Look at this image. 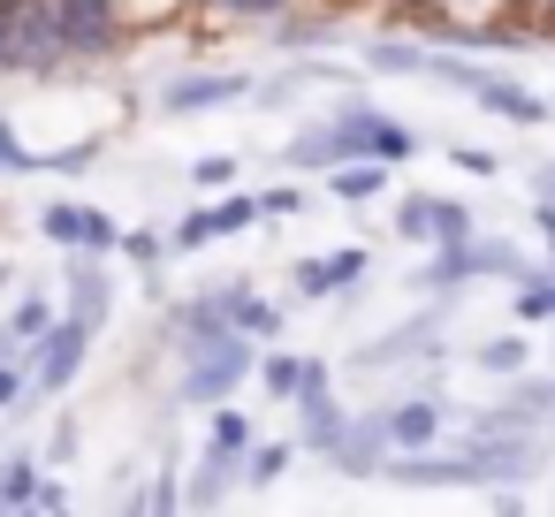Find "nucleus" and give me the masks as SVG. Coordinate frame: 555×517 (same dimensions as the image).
Returning a JSON list of instances; mask_svg holds the SVG:
<instances>
[{"label": "nucleus", "mask_w": 555, "mask_h": 517, "mask_svg": "<svg viewBox=\"0 0 555 517\" xmlns=\"http://www.w3.org/2000/svg\"><path fill=\"white\" fill-rule=\"evenodd\" d=\"M479 365H487V373H517V365H525V342H517V335H502V342H487V350H479Z\"/></svg>", "instance_id": "nucleus-24"}, {"label": "nucleus", "mask_w": 555, "mask_h": 517, "mask_svg": "<svg viewBox=\"0 0 555 517\" xmlns=\"http://www.w3.org/2000/svg\"><path fill=\"white\" fill-rule=\"evenodd\" d=\"M426 77L472 92V100H479L487 115H502V122H547V100H540V92H525V85H509V77H494V69H472V62H456V54H426Z\"/></svg>", "instance_id": "nucleus-2"}, {"label": "nucleus", "mask_w": 555, "mask_h": 517, "mask_svg": "<svg viewBox=\"0 0 555 517\" xmlns=\"http://www.w3.org/2000/svg\"><path fill=\"white\" fill-rule=\"evenodd\" d=\"M456 168H472V176H494L502 160H494V153H472V145H464V153H456Z\"/></svg>", "instance_id": "nucleus-29"}, {"label": "nucleus", "mask_w": 555, "mask_h": 517, "mask_svg": "<svg viewBox=\"0 0 555 517\" xmlns=\"http://www.w3.org/2000/svg\"><path fill=\"white\" fill-rule=\"evenodd\" d=\"M31 487H39V471H31V464H9V471H0V509L31 502Z\"/></svg>", "instance_id": "nucleus-23"}, {"label": "nucleus", "mask_w": 555, "mask_h": 517, "mask_svg": "<svg viewBox=\"0 0 555 517\" xmlns=\"http://www.w3.org/2000/svg\"><path fill=\"white\" fill-rule=\"evenodd\" d=\"M343 153L403 160V153H411V130H396V122H380V115H343V122H327V130H312V138L289 145L297 168H327V160H343Z\"/></svg>", "instance_id": "nucleus-1"}, {"label": "nucleus", "mask_w": 555, "mask_h": 517, "mask_svg": "<svg viewBox=\"0 0 555 517\" xmlns=\"http://www.w3.org/2000/svg\"><path fill=\"white\" fill-rule=\"evenodd\" d=\"M380 441H388V434H380V418H358V426H343V434H335V449H327V456H335L343 471H373Z\"/></svg>", "instance_id": "nucleus-13"}, {"label": "nucleus", "mask_w": 555, "mask_h": 517, "mask_svg": "<svg viewBox=\"0 0 555 517\" xmlns=\"http://www.w3.org/2000/svg\"><path fill=\"white\" fill-rule=\"evenodd\" d=\"M259 221V198H229V206H206V214H191V221H176V251H198V244H214V236H229V229H251Z\"/></svg>", "instance_id": "nucleus-9"}, {"label": "nucleus", "mask_w": 555, "mask_h": 517, "mask_svg": "<svg viewBox=\"0 0 555 517\" xmlns=\"http://www.w3.org/2000/svg\"><path fill=\"white\" fill-rule=\"evenodd\" d=\"M403 236L411 244H464L472 236V214L456 206V198H403Z\"/></svg>", "instance_id": "nucleus-4"}, {"label": "nucleus", "mask_w": 555, "mask_h": 517, "mask_svg": "<svg viewBox=\"0 0 555 517\" xmlns=\"http://www.w3.org/2000/svg\"><path fill=\"white\" fill-rule=\"evenodd\" d=\"M85 342H92V320H62V327H47L39 335V388H69L77 380V365H85Z\"/></svg>", "instance_id": "nucleus-6"}, {"label": "nucleus", "mask_w": 555, "mask_h": 517, "mask_svg": "<svg viewBox=\"0 0 555 517\" xmlns=\"http://www.w3.org/2000/svg\"><path fill=\"white\" fill-rule=\"evenodd\" d=\"M16 388H24V373H16L9 358H0V403H16Z\"/></svg>", "instance_id": "nucleus-30"}, {"label": "nucleus", "mask_w": 555, "mask_h": 517, "mask_svg": "<svg viewBox=\"0 0 555 517\" xmlns=\"http://www.w3.org/2000/svg\"><path fill=\"white\" fill-rule=\"evenodd\" d=\"M365 274V251H327V259H305L297 267V289L305 297H327V289H343V282H358Z\"/></svg>", "instance_id": "nucleus-11"}, {"label": "nucleus", "mask_w": 555, "mask_h": 517, "mask_svg": "<svg viewBox=\"0 0 555 517\" xmlns=\"http://www.w3.org/2000/svg\"><path fill=\"white\" fill-rule=\"evenodd\" d=\"M39 229H47L54 244H69V251H115V244H122V229H115L107 214H92V206H47Z\"/></svg>", "instance_id": "nucleus-5"}, {"label": "nucleus", "mask_w": 555, "mask_h": 517, "mask_svg": "<svg viewBox=\"0 0 555 517\" xmlns=\"http://www.w3.org/2000/svg\"><path fill=\"white\" fill-rule=\"evenodd\" d=\"M517 312H525V320H555V274H532V282L517 289Z\"/></svg>", "instance_id": "nucleus-19"}, {"label": "nucleus", "mask_w": 555, "mask_h": 517, "mask_svg": "<svg viewBox=\"0 0 555 517\" xmlns=\"http://www.w3.org/2000/svg\"><path fill=\"white\" fill-rule=\"evenodd\" d=\"M244 449H251V418H244V411H221V418H214V449H206V456H214V464H236Z\"/></svg>", "instance_id": "nucleus-16"}, {"label": "nucleus", "mask_w": 555, "mask_h": 517, "mask_svg": "<svg viewBox=\"0 0 555 517\" xmlns=\"http://www.w3.org/2000/svg\"><path fill=\"white\" fill-rule=\"evenodd\" d=\"M380 434H388L396 449H426V441L441 434V403H426V396H418V403H396V411L380 418Z\"/></svg>", "instance_id": "nucleus-10"}, {"label": "nucleus", "mask_w": 555, "mask_h": 517, "mask_svg": "<svg viewBox=\"0 0 555 517\" xmlns=\"http://www.w3.org/2000/svg\"><path fill=\"white\" fill-rule=\"evenodd\" d=\"M373 69H396V77H426V54L418 47H365Z\"/></svg>", "instance_id": "nucleus-18"}, {"label": "nucleus", "mask_w": 555, "mask_h": 517, "mask_svg": "<svg viewBox=\"0 0 555 517\" xmlns=\"http://www.w3.org/2000/svg\"><path fill=\"white\" fill-rule=\"evenodd\" d=\"M244 92V77H176L168 85V107L176 115H198V107H214V100H236Z\"/></svg>", "instance_id": "nucleus-12"}, {"label": "nucleus", "mask_w": 555, "mask_h": 517, "mask_svg": "<svg viewBox=\"0 0 555 517\" xmlns=\"http://www.w3.org/2000/svg\"><path fill=\"white\" fill-rule=\"evenodd\" d=\"M464 274H525V259H517L509 244H449V259H434L426 289H449V282H464Z\"/></svg>", "instance_id": "nucleus-7"}, {"label": "nucleus", "mask_w": 555, "mask_h": 517, "mask_svg": "<svg viewBox=\"0 0 555 517\" xmlns=\"http://www.w3.org/2000/svg\"><path fill=\"white\" fill-rule=\"evenodd\" d=\"M100 312H107V282L85 267V274H77V320H92V327H100Z\"/></svg>", "instance_id": "nucleus-21"}, {"label": "nucleus", "mask_w": 555, "mask_h": 517, "mask_svg": "<svg viewBox=\"0 0 555 517\" xmlns=\"http://www.w3.org/2000/svg\"><path fill=\"white\" fill-rule=\"evenodd\" d=\"M229 176H236V160H221V153H214V160H198V183H206V191H221Z\"/></svg>", "instance_id": "nucleus-27"}, {"label": "nucleus", "mask_w": 555, "mask_h": 517, "mask_svg": "<svg viewBox=\"0 0 555 517\" xmlns=\"http://www.w3.org/2000/svg\"><path fill=\"white\" fill-rule=\"evenodd\" d=\"M532 183H540V198H547V206H555V168H540V176H532Z\"/></svg>", "instance_id": "nucleus-31"}, {"label": "nucleus", "mask_w": 555, "mask_h": 517, "mask_svg": "<svg viewBox=\"0 0 555 517\" xmlns=\"http://www.w3.org/2000/svg\"><path fill=\"white\" fill-rule=\"evenodd\" d=\"M0 168H16V176H47V168H39V153H31L9 122H0Z\"/></svg>", "instance_id": "nucleus-20"}, {"label": "nucleus", "mask_w": 555, "mask_h": 517, "mask_svg": "<svg viewBox=\"0 0 555 517\" xmlns=\"http://www.w3.org/2000/svg\"><path fill=\"white\" fill-rule=\"evenodd\" d=\"M244 365H251V350H244V335L229 327V335H214V342H206V358L183 373V396H191V403H221V396L244 380Z\"/></svg>", "instance_id": "nucleus-3"}, {"label": "nucleus", "mask_w": 555, "mask_h": 517, "mask_svg": "<svg viewBox=\"0 0 555 517\" xmlns=\"http://www.w3.org/2000/svg\"><path fill=\"white\" fill-rule=\"evenodd\" d=\"M54 24H62L69 54H100L115 31V0H54Z\"/></svg>", "instance_id": "nucleus-8"}, {"label": "nucleus", "mask_w": 555, "mask_h": 517, "mask_svg": "<svg viewBox=\"0 0 555 517\" xmlns=\"http://www.w3.org/2000/svg\"><path fill=\"white\" fill-rule=\"evenodd\" d=\"M335 191H343V198H380V191H388V160H373V153H365V160L335 168Z\"/></svg>", "instance_id": "nucleus-14"}, {"label": "nucleus", "mask_w": 555, "mask_h": 517, "mask_svg": "<svg viewBox=\"0 0 555 517\" xmlns=\"http://www.w3.org/2000/svg\"><path fill=\"white\" fill-rule=\"evenodd\" d=\"M282 464H289V449H259L244 479H251V487H267V479H282Z\"/></svg>", "instance_id": "nucleus-26"}, {"label": "nucleus", "mask_w": 555, "mask_h": 517, "mask_svg": "<svg viewBox=\"0 0 555 517\" xmlns=\"http://www.w3.org/2000/svg\"><path fill=\"white\" fill-rule=\"evenodd\" d=\"M221 305H229V327H236V335H274V327H282V312H274L267 297H221Z\"/></svg>", "instance_id": "nucleus-15"}, {"label": "nucleus", "mask_w": 555, "mask_h": 517, "mask_svg": "<svg viewBox=\"0 0 555 517\" xmlns=\"http://www.w3.org/2000/svg\"><path fill=\"white\" fill-rule=\"evenodd\" d=\"M221 9H236V16H282L289 0H221Z\"/></svg>", "instance_id": "nucleus-28"}, {"label": "nucleus", "mask_w": 555, "mask_h": 517, "mask_svg": "<svg viewBox=\"0 0 555 517\" xmlns=\"http://www.w3.org/2000/svg\"><path fill=\"white\" fill-rule=\"evenodd\" d=\"M9 327H16V335H31V342H39V335H47V327H54V305H47V297H24V305H16V320H9Z\"/></svg>", "instance_id": "nucleus-22"}, {"label": "nucleus", "mask_w": 555, "mask_h": 517, "mask_svg": "<svg viewBox=\"0 0 555 517\" xmlns=\"http://www.w3.org/2000/svg\"><path fill=\"white\" fill-rule=\"evenodd\" d=\"M259 373H267V388H274V396H297V380H305V358H267Z\"/></svg>", "instance_id": "nucleus-25"}, {"label": "nucleus", "mask_w": 555, "mask_h": 517, "mask_svg": "<svg viewBox=\"0 0 555 517\" xmlns=\"http://www.w3.org/2000/svg\"><path fill=\"white\" fill-rule=\"evenodd\" d=\"M418 9H434L441 24H456V31H472V24H487V9H502V0H418Z\"/></svg>", "instance_id": "nucleus-17"}]
</instances>
